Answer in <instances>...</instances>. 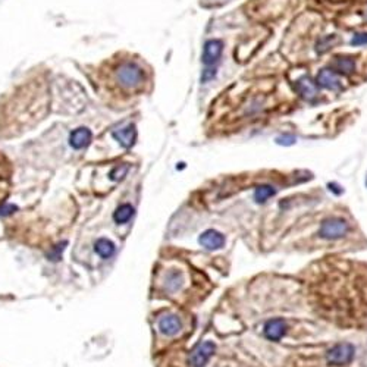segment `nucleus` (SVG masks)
<instances>
[{
	"label": "nucleus",
	"mask_w": 367,
	"mask_h": 367,
	"mask_svg": "<svg viewBox=\"0 0 367 367\" xmlns=\"http://www.w3.org/2000/svg\"><path fill=\"white\" fill-rule=\"evenodd\" d=\"M134 216V207L130 205H122L113 213V219L116 223H127Z\"/></svg>",
	"instance_id": "nucleus-16"
},
{
	"label": "nucleus",
	"mask_w": 367,
	"mask_h": 367,
	"mask_svg": "<svg viewBox=\"0 0 367 367\" xmlns=\"http://www.w3.org/2000/svg\"><path fill=\"white\" fill-rule=\"evenodd\" d=\"M159 329L161 334L165 335H175L181 331V322L179 319L174 314H168L165 317H161L159 322Z\"/></svg>",
	"instance_id": "nucleus-13"
},
{
	"label": "nucleus",
	"mask_w": 367,
	"mask_h": 367,
	"mask_svg": "<svg viewBox=\"0 0 367 367\" xmlns=\"http://www.w3.org/2000/svg\"><path fill=\"white\" fill-rule=\"evenodd\" d=\"M198 241L207 250H219L225 246V236L215 229H209V231L203 232L200 235Z\"/></svg>",
	"instance_id": "nucleus-8"
},
{
	"label": "nucleus",
	"mask_w": 367,
	"mask_h": 367,
	"mask_svg": "<svg viewBox=\"0 0 367 367\" xmlns=\"http://www.w3.org/2000/svg\"><path fill=\"white\" fill-rule=\"evenodd\" d=\"M339 40H338V37L335 34H329V35H323L320 37L317 42H316V46H314V49H316V52L319 53V55H324L326 52H329L335 44L338 43Z\"/></svg>",
	"instance_id": "nucleus-14"
},
{
	"label": "nucleus",
	"mask_w": 367,
	"mask_h": 367,
	"mask_svg": "<svg viewBox=\"0 0 367 367\" xmlns=\"http://www.w3.org/2000/svg\"><path fill=\"white\" fill-rule=\"evenodd\" d=\"M113 138H115L122 147L130 148V147L134 146L135 138H137L135 127H134V125H128V127L119 128L116 131H113Z\"/></svg>",
	"instance_id": "nucleus-10"
},
{
	"label": "nucleus",
	"mask_w": 367,
	"mask_h": 367,
	"mask_svg": "<svg viewBox=\"0 0 367 367\" xmlns=\"http://www.w3.org/2000/svg\"><path fill=\"white\" fill-rule=\"evenodd\" d=\"M15 210H16L15 206H6V207H2L0 209V215H11Z\"/></svg>",
	"instance_id": "nucleus-23"
},
{
	"label": "nucleus",
	"mask_w": 367,
	"mask_h": 367,
	"mask_svg": "<svg viewBox=\"0 0 367 367\" xmlns=\"http://www.w3.org/2000/svg\"><path fill=\"white\" fill-rule=\"evenodd\" d=\"M275 141H276V144H279V146L290 147L294 146L297 143V137L293 135V134H283V135H279Z\"/></svg>",
	"instance_id": "nucleus-19"
},
{
	"label": "nucleus",
	"mask_w": 367,
	"mask_h": 367,
	"mask_svg": "<svg viewBox=\"0 0 367 367\" xmlns=\"http://www.w3.org/2000/svg\"><path fill=\"white\" fill-rule=\"evenodd\" d=\"M354 355H355L354 345L350 342H341L328 351L326 360L329 364H334V366H345L351 363Z\"/></svg>",
	"instance_id": "nucleus-2"
},
{
	"label": "nucleus",
	"mask_w": 367,
	"mask_h": 367,
	"mask_svg": "<svg viewBox=\"0 0 367 367\" xmlns=\"http://www.w3.org/2000/svg\"><path fill=\"white\" fill-rule=\"evenodd\" d=\"M350 44L354 47H361V46H367V31L363 32H354L350 40Z\"/></svg>",
	"instance_id": "nucleus-18"
},
{
	"label": "nucleus",
	"mask_w": 367,
	"mask_h": 367,
	"mask_svg": "<svg viewBox=\"0 0 367 367\" xmlns=\"http://www.w3.org/2000/svg\"><path fill=\"white\" fill-rule=\"evenodd\" d=\"M128 172V166H124V169L120 171V168H116L113 172H112V179H115V181H119V179H122L124 176H125V174Z\"/></svg>",
	"instance_id": "nucleus-22"
},
{
	"label": "nucleus",
	"mask_w": 367,
	"mask_h": 367,
	"mask_svg": "<svg viewBox=\"0 0 367 367\" xmlns=\"http://www.w3.org/2000/svg\"><path fill=\"white\" fill-rule=\"evenodd\" d=\"M181 285V276H179V273H171L169 275V278H168V282H166V287L169 288V290H176L178 287Z\"/></svg>",
	"instance_id": "nucleus-21"
},
{
	"label": "nucleus",
	"mask_w": 367,
	"mask_h": 367,
	"mask_svg": "<svg viewBox=\"0 0 367 367\" xmlns=\"http://www.w3.org/2000/svg\"><path fill=\"white\" fill-rule=\"evenodd\" d=\"M294 88L297 91V94L304 99L306 102L314 103L319 97V86L317 83H314L308 75H303L300 76L295 83H294Z\"/></svg>",
	"instance_id": "nucleus-4"
},
{
	"label": "nucleus",
	"mask_w": 367,
	"mask_h": 367,
	"mask_svg": "<svg viewBox=\"0 0 367 367\" xmlns=\"http://www.w3.org/2000/svg\"><path fill=\"white\" fill-rule=\"evenodd\" d=\"M316 83L319 87L326 88V90H331V91H339L342 90V84H341V79L338 78L337 72L334 69H329V68H323L317 73V78H316Z\"/></svg>",
	"instance_id": "nucleus-7"
},
{
	"label": "nucleus",
	"mask_w": 367,
	"mask_h": 367,
	"mask_svg": "<svg viewBox=\"0 0 367 367\" xmlns=\"http://www.w3.org/2000/svg\"><path fill=\"white\" fill-rule=\"evenodd\" d=\"M287 332V323L283 319H272L264 324V335L270 341H279Z\"/></svg>",
	"instance_id": "nucleus-9"
},
{
	"label": "nucleus",
	"mask_w": 367,
	"mask_h": 367,
	"mask_svg": "<svg viewBox=\"0 0 367 367\" xmlns=\"http://www.w3.org/2000/svg\"><path fill=\"white\" fill-rule=\"evenodd\" d=\"M275 192L276 191L273 190V187H270V185H260V187H257L256 191H254V200L257 203H264L267 198H270L272 195H275Z\"/></svg>",
	"instance_id": "nucleus-17"
},
{
	"label": "nucleus",
	"mask_w": 367,
	"mask_h": 367,
	"mask_svg": "<svg viewBox=\"0 0 367 367\" xmlns=\"http://www.w3.org/2000/svg\"><path fill=\"white\" fill-rule=\"evenodd\" d=\"M328 187H329V190L334 191L335 194H341V192H342V190H338V188H339V185H337V184H329Z\"/></svg>",
	"instance_id": "nucleus-24"
},
{
	"label": "nucleus",
	"mask_w": 367,
	"mask_h": 367,
	"mask_svg": "<svg viewBox=\"0 0 367 367\" xmlns=\"http://www.w3.org/2000/svg\"><path fill=\"white\" fill-rule=\"evenodd\" d=\"M347 232H348V223L344 219L334 218V219L324 220L320 225L319 236H322L324 239H338V238H342Z\"/></svg>",
	"instance_id": "nucleus-3"
},
{
	"label": "nucleus",
	"mask_w": 367,
	"mask_h": 367,
	"mask_svg": "<svg viewBox=\"0 0 367 367\" xmlns=\"http://www.w3.org/2000/svg\"><path fill=\"white\" fill-rule=\"evenodd\" d=\"M331 66L335 72L342 73V75H351L355 72V60L348 56L334 58L331 62Z\"/></svg>",
	"instance_id": "nucleus-11"
},
{
	"label": "nucleus",
	"mask_w": 367,
	"mask_h": 367,
	"mask_svg": "<svg viewBox=\"0 0 367 367\" xmlns=\"http://www.w3.org/2000/svg\"><path fill=\"white\" fill-rule=\"evenodd\" d=\"M223 52V42L213 38V40H207L203 46V56L201 62L205 65V68H215L220 60Z\"/></svg>",
	"instance_id": "nucleus-5"
},
{
	"label": "nucleus",
	"mask_w": 367,
	"mask_h": 367,
	"mask_svg": "<svg viewBox=\"0 0 367 367\" xmlns=\"http://www.w3.org/2000/svg\"><path fill=\"white\" fill-rule=\"evenodd\" d=\"M90 141H91V131L88 128H78L69 137V144L75 150H81V148L87 147Z\"/></svg>",
	"instance_id": "nucleus-12"
},
{
	"label": "nucleus",
	"mask_w": 367,
	"mask_h": 367,
	"mask_svg": "<svg viewBox=\"0 0 367 367\" xmlns=\"http://www.w3.org/2000/svg\"><path fill=\"white\" fill-rule=\"evenodd\" d=\"M364 19L367 21V8H366V11H364Z\"/></svg>",
	"instance_id": "nucleus-25"
},
{
	"label": "nucleus",
	"mask_w": 367,
	"mask_h": 367,
	"mask_svg": "<svg viewBox=\"0 0 367 367\" xmlns=\"http://www.w3.org/2000/svg\"><path fill=\"white\" fill-rule=\"evenodd\" d=\"M216 73H218L216 66L215 68H205L203 72H201V76H200V81L201 83H209V81H212V79L216 78Z\"/></svg>",
	"instance_id": "nucleus-20"
},
{
	"label": "nucleus",
	"mask_w": 367,
	"mask_h": 367,
	"mask_svg": "<svg viewBox=\"0 0 367 367\" xmlns=\"http://www.w3.org/2000/svg\"><path fill=\"white\" fill-rule=\"evenodd\" d=\"M117 81L124 87H140L144 81V72L137 63L127 62V63L120 65V68L117 69Z\"/></svg>",
	"instance_id": "nucleus-1"
},
{
	"label": "nucleus",
	"mask_w": 367,
	"mask_h": 367,
	"mask_svg": "<svg viewBox=\"0 0 367 367\" xmlns=\"http://www.w3.org/2000/svg\"><path fill=\"white\" fill-rule=\"evenodd\" d=\"M215 344L212 341H206L203 344H200L192 354H191V364L192 367H205L207 364V361L210 360V357L215 354Z\"/></svg>",
	"instance_id": "nucleus-6"
},
{
	"label": "nucleus",
	"mask_w": 367,
	"mask_h": 367,
	"mask_svg": "<svg viewBox=\"0 0 367 367\" xmlns=\"http://www.w3.org/2000/svg\"><path fill=\"white\" fill-rule=\"evenodd\" d=\"M96 253L102 257V259H109V257H112L113 256V253H115V244L112 242V241H109V239H106V238H102V239H99L97 242H96Z\"/></svg>",
	"instance_id": "nucleus-15"
}]
</instances>
